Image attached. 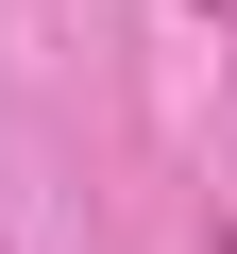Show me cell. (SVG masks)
I'll return each instance as SVG.
<instances>
[{
	"mask_svg": "<svg viewBox=\"0 0 237 254\" xmlns=\"http://www.w3.org/2000/svg\"><path fill=\"white\" fill-rule=\"evenodd\" d=\"M220 254H237V220H220Z\"/></svg>",
	"mask_w": 237,
	"mask_h": 254,
	"instance_id": "1",
	"label": "cell"
}]
</instances>
